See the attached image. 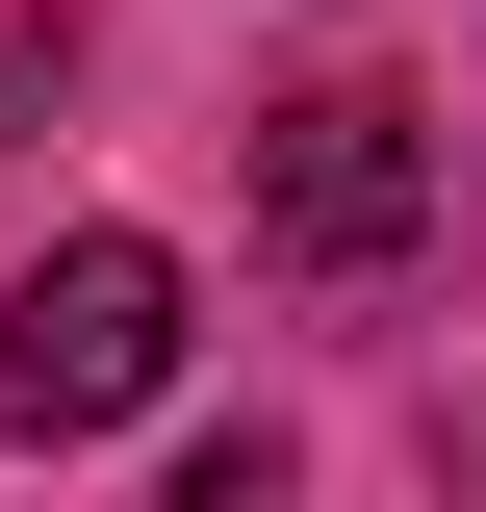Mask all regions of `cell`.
<instances>
[{
	"mask_svg": "<svg viewBox=\"0 0 486 512\" xmlns=\"http://www.w3.org/2000/svg\"><path fill=\"white\" fill-rule=\"evenodd\" d=\"M180 384V256L154 231H52L26 256V308H0V436L52 461V436H128Z\"/></svg>",
	"mask_w": 486,
	"mask_h": 512,
	"instance_id": "cell-1",
	"label": "cell"
},
{
	"mask_svg": "<svg viewBox=\"0 0 486 512\" xmlns=\"http://www.w3.org/2000/svg\"><path fill=\"white\" fill-rule=\"evenodd\" d=\"M256 231H282L307 282H384V256L435 231V128H410V77H307V103L256 128Z\"/></svg>",
	"mask_w": 486,
	"mask_h": 512,
	"instance_id": "cell-2",
	"label": "cell"
}]
</instances>
